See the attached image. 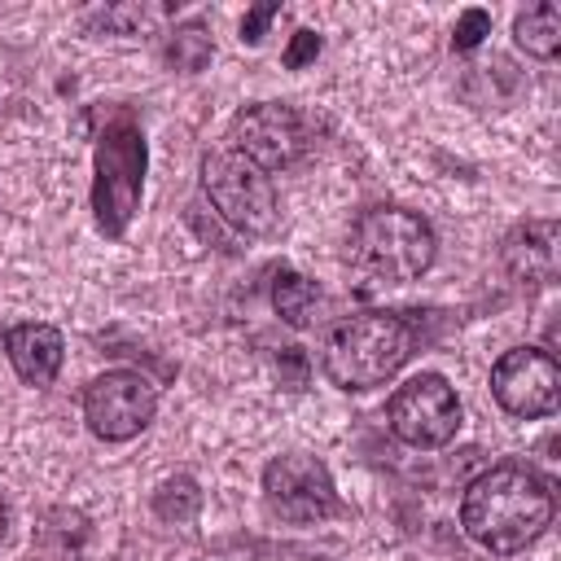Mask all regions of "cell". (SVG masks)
<instances>
[{
  "instance_id": "cell-11",
  "label": "cell",
  "mask_w": 561,
  "mask_h": 561,
  "mask_svg": "<svg viewBox=\"0 0 561 561\" xmlns=\"http://www.w3.org/2000/svg\"><path fill=\"white\" fill-rule=\"evenodd\" d=\"M500 263L517 285H548L557 276V224L552 219L517 224L500 245Z\"/></svg>"
},
{
  "instance_id": "cell-10",
  "label": "cell",
  "mask_w": 561,
  "mask_h": 561,
  "mask_svg": "<svg viewBox=\"0 0 561 561\" xmlns=\"http://www.w3.org/2000/svg\"><path fill=\"white\" fill-rule=\"evenodd\" d=\"M491 394L508 416L539 421L561 403V368L543 346H513L491 364Z\"/></svg>"
},
{
  "instance_id": "cell-13",
  "label": "cell",
  "mask_w": 561,
  "mask_h": 561,
  "mask_svg": "<svg viewBox=\"0 0 561 561\" xmlns=\"http://www.w3.org/2000/svg\"><path fill=\"white\" fill-rule=\"evenodd\" d=\"M513 39H517V48H526V53L539 57V61L557 57V53H561V9H557L552 0L522 9V13L513 18Z\"/></svg>"
},
{
  "instance_id": "cell-16",
  "label": "cell",
  "mask_w": 561,
  "mask_h": 561,
  "mask_svg": "<svg viewBox=\"0 0 561 561\" xmlns=\"http://www.w3.org/2000/svg\"><path fill=\"white\" fill-rule=\"evenodd\" d=\"M197 508H202V491H197V482L188 478V473H175V478H167L158 491H153V513L162 517V522H193L197 517Z\"/></svg>"
},
{
  "instance_id": "cell-14",
  "label": "cell",
  "mask_w": 561,
  "mask_h": 561,
  "mask_svg": "<svg viewBox=\"0 0 561 561\" xmlns=\"http://www.w3.org/2000/svg\"><path fill=\"white\" fill-rule=\"evenodd\" d=\"M272 307L276 316L289 324V329H307L316 320V307H320V285L307 280L302 272L294 267H280L272 276Z\"/></svg>"
},
{
  "instance_id": "cell-12",
  "label": "cell",
  "mask_w": 561,
  "mask_h": 561,
  "mask_svg": "<svg viewBox=\"0 0 561 561\" xmlns=\"http://www.w3.org/2000/svg\"><path fill=\"white\" fill-rule=\"evenodd\" d=\"M4 355L26 386H53V377L61 373V359H66V342H61V329H53L44 320H26L4 333Z\"/></svg>"
},
{
  "instance_id": "cell-8",
  "label": "cell",
  "mask_w": 561,
  "mask_h": 561,
  "mask_svg": "<svg viewBox=\"0 0 561 561\" xmlns=\"http://www.w3.org/2000/svg\"><path fill=\"white\" fill-rule=\"evenodd\" d=\"M263 500H267V508L280 522H294V526L324 522V517L342 513V500H337V486H333L329 465L316 460V456H307V451L276 456L263 469Z\"/></svg>"
},
{
  "instance_id": "cell-20",
  "label": "cell",
  "mask_w": 561,
  "mask_h": 561,
  "mask_svg": "<svg viewBox=\"0 0 561 561\" xmlns=\"http://www.w3.org/2000/svg\"><path fill=\"white\" fill-rule=\"evenodd\" d=\"M276 13H280L276 0H263V4L245 9V18H241V44H259V39L267 35V22H272Z\"/></svg>"
},
{
  "instance_id": "cell-2",
  "label": "cell",
  "mask_w": 561,
  "mask_h": 561,
  "mask_svg": "<svg viewBox=\"0 0 561 561\" xmlns=\"http://www.w3.org/2000/svg\"><path fill=\"white\" fill-rule=\"evenodd\" d=\"M416 351V324L403 311H359L329 329L320 368L337 390L386 386Z\"/></svg>"
},
{
  "instance_id": "cell-19",
  "label": "cell",
  "mask_w": 561,
  "mask_h": 561,
  "mask_svg": "<svg viewBox=\"0 0 561 561\" xmlns=\"http://www.w3.org/2000/svg\"><path fill=\"white\" fill-rule=\"evenodd\" d=\"M316 57H320V35H316V31H294L289 44H285V57H280V61H285L289 70H302V66L316 61Z\"/></svg>"
},
{
  "instance_id": "cell-17",
  "label": "cell",
  "mask_w": 561,
  "mask_h": 561,
  "mask_svg": "<svg viewBox=\"0 0 561 561\" xmlns=\"http://www.w3.org/2000/svg\"><path fill=\"white\" fill-rule=\"evenodd\" d=\"M486 35H491V13H486V9H465V13L456 18L451 48H456V53H473Z\"/></svg>"
},
{
  "instance_id": "cell-21",
  "label": "cell",
  "mask_w": 561,
  "mask_h": 561,
  "mask_svg": "<svg viewBox=\"0 0 561 561\" xmlns=\"http://www.w3.org/2000/svg\"><path fill=\"white\" fill-rule=\"evenodd\" d=\"M101 22H105L110 31H118V35H131L136 26L149 22V9H145V4H114V9L101 13Z\"/></svg>"
},
{
  "instance_id": "cell-7",
  "label": "cell",
  "mask_w": 561,
  "mask_h": 561,
  "mask_svg": "<svg viewBox=\"0 0 561 561\" xmlns=\"http://www.w3.org/2000/svg\"><path fill=\"white\" fill-rule=\"evenodd\" d=\"M158 412V386L136 368H110L83 390V421L101 443L136 438Z\"/></svg>"
},
{
  "instance_id": "cell-5",
  "label": "cell",
  "mask_w": 561,
  "mask_h": 561,
  "mask_svg": "<svg viewBox=\"0 0 561 561\" xmlns=\"http://www.w3.org/2000/svg\"><path fill=\"white\" fill-rule=\"evenodd\" d=\"M202 193L219 210L224 224H232L245 237H263L276 224V184L267 171L245 162L232 149H210L202 158Z\"/></svg>"
},
{
  "instance_id": "cell-18",
  "label": "cell",
  "mask_w": 561,
  "mask_h": 561,
  "mask_svg": "<svg viewBox=\"0 0 561 561\" xmlns=\"http://www.w3.org/2000/svg\"><path fill=\"white\" fill-rule=\"evenodd\" d=\"M276 373H280V386L302 390V386H307V377H311V359H307V351L285 346V351L276 355Z\"/></svg>"
},
{
  "instance_id": "cell-15",
  "label": "cell",
  "mask_w": 561,
  "mask_h": 561,
  "mask_svg": "<svg viewBox=\"0 0 561 561\" xmlns=\"http://www.w3.org/2000/svg\"><path fill=\"white\" fill-rule=\"evenodd\" d=\"M210 53H215V44H210V31H206L202 22L175 26L171 39H167V61H171V70H180V75H197V70H206Z\"/></svg>"
},
{
  "instance_id": "cell-6",
  "label": "cell",
  "mask_w": 561,
  "mask_h": 561,
  "mask_svg": "<svg viewBox=\"0 0 561 561\" xmlns=\"http://www.w3.org/2000/svg\"><path fill=\"white\" fill-rule=\"evenodd\" d=\"M386 421L390 434L408 447H447L460 430V399L443 373H416L390 394Z\"/></svg>"
},
{
  "instance_id": "cell-9",
  "label": "cell",
  "mask_w": 561,
  "mask_h": 561,
  "mask_svg": "<svg viewBox=\"0 0 561 561\" xmlns=\"http://www.w3.org/2000/svg\"><path fill=\"white\" fill-rule=\"evenodd\" d=\"M228 149L241 153L245 162H254L259 171H285L294 167L311 136H307V123L294 105H280V101H259V105H245L232 123H228Z\"/></svg>"
},
{
  "instance_id": "cell-22",
  "label": "cell",
  "mask_w": 561,
  "mask_h": 561,
  "mask_svg": "<svg viewBox=\"0 0 561 561\" xmlns=\"http://www.w3.org/2000/svg\"><path fill=\"white\" fill-rule=\"evenodd\" d=\"M0 539H4V504H0Z\"/></svg>"
},
{
  "instance_id": "cell-1",
  "label": "cell",
  "mask_w": 561,
  "mask_h": 561,
  "mask_svg": "<svg viewBox=\"0 0 561 561\" xmlns=\"http://www.w3.org/2000/svg\"><path fill=\"white\" fill-rule=\"evenodd\" d=\"M552 513H557L552 482L522 460L491 465L465 486V500H460L465 535L495 557H513L526 543H535L552 526Z\"/></svg>"
},
{
  "instance_id": "cell-4",
  "label": "cell",
  "mask_w": 561,
  "mask_h": 561,
  "mask_svg": "<svg viewBox=\"0 0 561 561\" xmlns=\"http://www.w3.org/2000/svg\"><path fill=\"white\" fill-rule=\"evenodd\" d=\"M145 167H149L145 131L127 114L105 123V131L92 145V219L105 237H123L127 224L136 219L145 193Z\"/></svg>"
},
{
  "instance_id": "cell-3",
  "label": "cell",
  "mask_w": 561,
  "mask_h": 561,
  "mask_svg": "<svg viewBox=\"0 0 561 561\" xmlns=\"http://www.w3.org/2000/svg\"><path fill=\"white\" fill-rule=\"evenodd\" d=\"M434 254H438V237L430 219L403 206H373L351 228V263L386 285L421 280L434 267Z\"/></svg>"
}]
</instances>
